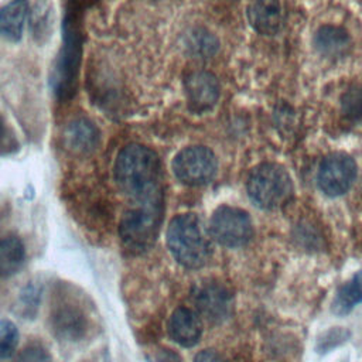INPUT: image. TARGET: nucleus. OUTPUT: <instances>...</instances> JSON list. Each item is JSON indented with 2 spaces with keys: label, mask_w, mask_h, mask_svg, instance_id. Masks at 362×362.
<instances>
[{
  "label": "nucleus",
  "mask_w": 362,
  "mask_h": 362,
  "mask_svg": "<svg viewBox=\"0 0 362 362\" xmlns=\"http://www.w3.org/2000/svg\"><path fill=\"white\" fill-rule=\"evenodd\" d=\"M65 146L74 153H89L98 146V129L86 119H78L69 123L64 133Z\"/></svg>",
  "instance_id": "nucleus-14"
},
{
  "label": "nucleus",
  "mask_w": 362,
  "mask_h": 362,
  "mask_svg": "<svg viewBox=\"0 0 362 362\" xmlns=\"http://www.w3.org/2000/svg\"><path fill=\"white\" fill-rule=\"evenodd\" d=\"M163 215L161 194L136 201V205L124 212L119 223V236L132 252L150 249L157 238Z\"/></svg>",
  "instance_id": "nucleus-3"
},
{
  "label": "nucleus",
  "mask_w": 362,
  "mask_h": 362,
  "mask_svg": "<svg viewBox=\"0 0 362 362\" xmlns=\"http://www.w3.org/2000/svg\"><path fill=\"white\" fill-rule=\"evenodd\" d=\"M356 175L354 158L345 153L328 154L320 164L317 181L324 194L338 197L345 194Z\"/></svg>",
  "instance_id": "nucleus-7"
},
{
  "label": "nucleus",
  "mask_w": 362,
  "mask_h": 362,
  "mask_svg": "<svg viewBox=\"0 0 362 362\" xmlns=\"http://www.w3.org/2000/svg\"><path fill=\"white\" fill-rule=\"evenodd\" d=\"M160 158L148 147L129 144L115 161V181L132 199L141 201L161 194Z\"/></svg>",
  "instance_id": "nucleus-1"
},
{
  "label": "nucleus",
  "mask_w": 362,
  "mask_h": 362,
  "mask_svg": "<svg viewBox=\"0 0 362 362\" xmlns=\"http://www.w3.org/2000/svg\"><path fill=\"white\" fill-rule=\"evenodd\" d=\"M341 110L348 120L362 119V86L355 85L345 90L341 96Z\"/></svg>",
  "instance_id": "nucleus-17"
},
{
  "label": "nucleus",
  "mask_w": 362,
  "mask_h": 362,
  "mask_svg": "<svg viewBox=\"0 0 362 362\" xmlns=\"http://www.w3.org/2000/svg\"><path fill=\"white\" fill-rule=\"evenodd\" d=\"M194 362H225V361L222 359V356L218 352H215L212 349H205L195 355Z\"/></svg>",
  "instance_id": "nucleus-21"
},
{
  "label": "nucleus",
  "mask_w": 362,
  "mask_h": 362,
  "mask_svg": "<svg viewBox=\"0 0 362 362\" xmlns=\"http://www.w3.org/2000/svg\"><path fill=\"white\" fill-rule=\"evenodd\" d=\"M191 47L201 55L209 57L212 54H215L216 48H218V42L216 38L214 35H211L206 31H199L198 34L194 35V41L191 42Z\"/></svg>",
  "instance_id": "nucleus-19"
},
{
  "label": "nucleus",
  "mask_w": 362,
  "mask_h": 362,
  "mask_svg": "<svg viewBox=\"0 0 362 362\" xmlns=\"http://www.w3.org/2000/svg\"><path fill=\"white\" fill-rule=\"evenodd\" d=\"M250 25L263 35L279 33L284 23V10L280 0H255L247 7Z\"/></svg>",
  "instance_id": "nucleus-11"
},
{
  "label": "nucleus",
  "mask_w": 362,
  "mask_h": 362,
  "mask_svg": "<svg viewBox=\"0 0 362 362\" xmlns=\"http://www.w3.org/2000/svg\"><path fill=\"white\" fill-rule=\"evenodd\" d=\"M3 134H4V123H3V120H1V117H0V140H1Z\"/></svg>",
  "instance_id": "nucleus-22"
},
{
  "label": "nucleus",
  "mask_w": 362,
  "mask_h": 362,
  "mask_svg": "<svg viewBox=\"0 0 362 362\" xmlns=\"http://www.w3.org/2000/svg\"><path fill=\"white\" fill-rule=\"evenodd\" d=\"M208 230L214 240L226 247H240L253 235L252 221L247 212L226 205L219 206L212 214Z\"/></svg>",
  "instance_id": "nucleus-6"
},
{
  "label": "nucleus",
  "mask_w": 362,
  "mask_h": 362,
  "mask_svg": "<svg viewBox=\"0 0 362 362\" xmlns=\"http://www.w3.org/2000/svg\"><path fill=\"white\" fill-rule=\"evenodd\" d=\"M28 13L27 0H11L0 8V37L7 41H18L23 35Z\"/></svg>",
  "instance_id": "nucleus-12"
},
{
  "label": "nucleus",
  "mask_w": 362,
  "mask_h": 362,
  "mask_svg": "<svg viewBox=\"0 0 362 362\" xmlns=\"http://www.w3.org/2000/svg\"><path fill=\"white\" fill-rule=\"evenodd\" d=\"M315 48L327 58H341L351 48V40L344 28L335 25L321 27L314 37Z\"/></svg>",
  "instance_id": "nucleus-13"
},
{
  "label": "nucleus",
  "mask_w": 362,
  "mask_h": 362,
  "mask_svg": "<svg viewBox=\"0 0 362 362\" xmlns=\"http://www.w3.org/2000/svg\"><path fill=\"white\" fill-rule=\"evenodd\" d=\"M25 262V247L17 236L0 239V277L7 279L20 272Z\"/></svg>",
  "instance_id": "nucleus-15"
},
{
  "label": "nucleus",
  "mask_w": 362,
  "mask_h": 362,
  "mask_svg": "<svg viewBox=\"0 0 362 362\" xmlns=\"http://www.w3.org/2000/svg\"><path fill=\"white\" fill-rule=\"evenodd\" d=\"M17 362H52L47 349L38 344L28 345L18 356Z\"/></svg>",
  "instance_id": "nucleus-20"
},
{
  "label": "nucleus",
  "mask_w": 362,
  "mask_h": 362,
  "mask_svg": "<svg viewBox=\"0 0 362 362\" xmlns=\"http://www.w3.org/2000/svg\"><path fill=\"white\" fill-rule=\"evenodd\" d=\"M167 246L184 267H202L211 257V235L195 214H181L167 228Z\"/></svg>",
  "instance_id": "nucleus-2"
},
{
  "label": "nucleus",
  "mask_w": 362,
  "mask_h": 362,
  "mask_svg": "<svg viewBox=\"0 0 362 362\" xmlns=\"http://www.w3.org/2000/svg\"><path fill=\"white\" fill-rule=\"evenodd\" d=\"M187 99L195 110L212 107L219 98V82L216 76L206 71L191 72L185 78Z\"/></svg>",
  "instance_id": "nucleus-8"
},
{
  "label": "nucleus",
  "mask_w": 362,
  "mask_h": 362,
  "mask_svg": "<svg viewBox=\"0 0 362 362\" xmlns=\"http://www.w3.org/2000/svg\"><path fill=\"white\" fill-rule=\"evenodd\" d=\"M247 195L263 209H276L284 205L293 194L288 173L279 164L264 163L255 167L247 178Z\"/></svg>",
  "instance_id": "nucleus-4"
},
{
  "label": "nucleus",
  "mask_w": 362,
  "mask_h": 362,
  "mask_svg": "<svg viewBox=\"0 0 362 362\" xmlns=\"http://www.w3.org/2000/svg\"><path fill=\"white\" fill-rule=\"evenodd\" d=\"M18 329L10 320H0V359L14 355L18 345Z\"/></svg>",
  "instance_id": "nucleus-18"
},
{
  "label": "nucleus",
  "mask_w": 362,
  "mask_h": 362,
  "mask_svg": "<svg viewBox=\"0 0 362 362\" xmlns=\"http://www.w3.org/2000/svg\"><path fill=\"white\" fill-rule=\"evenodd\" d=\"M198 313L208 321L219 322L229 317L232 311V297L219 284H206L195 293Z\"/></svg>",
  "instance_id": "nucleus-9"
},
{
  "label": "nucleus",
  "mask_w": 362,
  "mask_h": 362,
  "mask_svg": "<svg viewBox=\"0 0 362 362\" xmlns=\"http://www.w3.org/2000/svg\"><path fill=\"white\" fill-rule=\"evenodd\" d=\"M361 301H362V270L356 272L354 277L338 290L332 301V311L337 315H345Z\"/></svg>",
  "instance_id": "nucleus-16"
},
{
  "label": "nucleus",
  "mask_w": 362,
  "mask_h": 362,
  "mask_svg": "<svg viewBox=\"0 0 362 362\" xmlns=\"http://www.w3.org/2000/svg\"><path fill=\"white\" fill-rule=\"evenodd\" d=\"M168 334L173 341L184 348L198 344L202 335V322L199 315L187 307H178L168 320Z\"/></svg>",
  "instance_id": "nucleus-10"
},
{
  "label": "nucleus",
  "mask_w": 362,
  "mask_h": 362,
  "mask_svg": "<svg viewBox=\"0 0 362 362\" xmlns=\"http://www.w3.org/2000/svg\"><path fill=\"white\" fill-rule=\"evenodd\" d=\"M218 160L205 146H191L178 151L173 160V173L185 185L208 184L216 174Z\"/></svg>",
  "instance_id": "nucleus-5"
}]
</instances>
